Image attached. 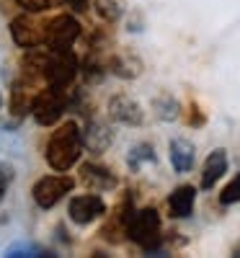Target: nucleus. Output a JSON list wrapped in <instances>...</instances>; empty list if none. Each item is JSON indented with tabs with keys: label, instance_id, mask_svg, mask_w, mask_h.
Wrapping results in <instances>:
<instances>
[{
	"label": "nucleus",
	"instance_id": "f257e3e1",
	"mask_svg": "<svg viewBox=\"0 0 240 258\" xmlns=\"http://www.w3.org/2000/svg\"><path fill=\"white\" fill-rule=\"evenodd\" d=\"M80 150H83L80 129H78L75 121H68V124H62L57 132H52V137L47 142V163H49L52 170L65 173V170H70L78 163Z\"/></svg>",
	"mask_w": 240,
	"mask_h": 258
},
{
	"label": "nucleus",
	"instance_id": "f03ea898",
	"mask_svg": "<svg viewBox=\"0 0 240 258\" xmlns=\"http://www.w3.org/2000/svg\"><path fill=\"white\" fill-rule=\"evenodd\" d=\"M129 235V240L142 245L145 250H158L160 245V214L147 207V209H137L129 214V220H127V230Z\"/></svg>",
	"mask_w": 240,
	"mask_h": 258
},
{
	"label": "nucleus",
	"instance_id": "7ed1b4c3",
	"mask_svg": "<svg viewBox=\"0 0 240 258\" xmlns=\"http://www.w3.org/2000/svg\"><path fill=\"white\" fill-rule=\"evenodd\" d=\"M34 119L41 124V126H52L59 121V116L68 111V96H65L62 88H54V85H49V88L39 91L34 98H31V109Z\"/></svg>",
	"mask_w": 240,
	"mask_h": 258
},
{
	"label": "nucleus",
	"instance_id": "20e7f679",
	"mask_svg": "<svg viewBox=\"0 0 240 258\" xmlns=\"http://www.w3.org/2000/svg\"><path fill=\"white\" fill-rule=\"evenodd\" d=\"M78 70H80L78 57L70 49H54L52 54H47L44 78H47L49 85H54V88H68V85L75 80Z\"/></svg>",
	"mask_w": 240,
	"mask_h": 258
},
{
	"label": "nucleus",
	"instance_id": "39448f33",
	"mask_svg": "<svg viewBox=\"0 0 240 258\" xmlns=\"http://www.w3.org/2000/svg\"><path fill=\"white\" fill-rule=\"evenodd\" d=\"M75 188V181L70 178V176H65V173H59V176H44V178H39L36 183H34V202L41 207V209H52L65 194H70Z\"/></svg>",
	"mask_w": 240,
	"mask_h": 258
},
{
	"label": "nucleus",
	"instance_id": "423d86ee",
	"mask_svg": "<svg viewBox=\"0 0 240 258\" xmlns=\"http://www.w3.org/2000/svg\"><path fill=\"white\" fill-rule=\"evenodd\" d=\"M78 36H80V24L73 16H65V13L54 16L44 26V41L52 49H70Z\"/></svg>",
	"mask_w": 240,
	"mask_h": 258
},
{
	"label": "nucleus",
	"instance_id": "0eeeda50",
	"mask_svg": "<svg viewBox=\"0 0 240 258\" xmlns=\"http://www.w3.org/2000/svg\"><path fill=\"white\" fill-rule=\"evenodd\" d=\"M68 214L70 220L75 225H91L96 220H101L106 214V202L98 197V194H80V197H75L68 207Z\"/></svg>",
	"mask_w": 240,
	"mask_h": 258
},
{
	"label": "nucleus",
	"instance_id": "6e6552de",
	"mask_svg": "<svg viewBox=\"0 0 240 258\" xmlns=\"http://www.w3.org/2000/svg\"><path fill=\"white\" fill-rule=\"evenodd\" d=\"M11 36L18 47L24 49H36L41 41H44V29H39L31 16H18L11 21Z\"/></svg>",
	"mask_w": 240,
	"mask_h": 258
},
{
	"label": "nucleus",
	"instance_id": "1a4fd4ad",
	"mask_svg": "<svg viewBox=\"0 0 240 258\" xmlns=\"http://www.w3.org/2000/svg\"><path fill=\"white\" fill-rule=\"evenodd\" d=\"M194 204H196V188H194V186H189V183H184V186H178V188H173V194L168 197L170 217H176V220L191 217Z\"/></svg>",
	"mask_w": 240,
	"mask_h": 258
},
{
	"label": "nucleus",
	"instance_id": "9d476101",
	"mask_svg": "<svg viewBox=\"0 0 240 258\" xmlns=\"http://www.w3.org/2000/svg\"><path fill=\"white\" fill-rule=\"evenodd\" d=\"M108 114H111V119L122 124H132V126L142 121V109L129 96H114L111 103H108Z\"/></svg>",
	"mask_w": 240,
	"mask_h": 258
},
{
	"label": "nucleus",
	"instance_id": "9b49d317",
	"mask_svg": "<svg viewBox=\"0 0 240 258\" xmlns=\"http://www.w3.org/2000/svg\"><path fill=\"white\" fill-rule=\"evenodd\" d=\"M80 178H83V183H88L96 191H108V188L116 186V176L108 168L96 165V163H85L80 168Z\"/></svg>",
	"mask_w": 240,
	"mask_h": 258
},
{
	"label": "nucleus",
	"instance_id": "f8f14e48",
	"mask_svg": "<svg viewBox=\"0 0 240 258\" xmlns=\"http://www.w3.org/2000/svg\"><path fill=\"white\" fill-rule=\"evenodd\" d=\"M227 173V153L220 147L209 153V158L204 160V168H202V188H212L217 181Z\"/></svg>",
	"mask_w": 240,
	"mask_h": 258
},
{
	"label": "nucleus",
	"instance_id": "ddd939ff",
	"mask_svg": "<svg viewBox=\"0 0 240 258\" xmlns=\"http://www.w3.org/2000/svg\"><path fill=\"white\" fill-rule=\"evenodd\" d=\"M194 153L196 150L189 140H184V137L173 140L170 142V165L176 168L178 173H186V170H191V165H194V158H196Z\"/></svg>",
	"mask_w": 240,
	"mask_h": 258
},
{
	"label": "nucleus",
	"instance_id": "4468645a",
	"mask_svg": "<svg viewBox=\"0 0 240 258\" xmlns=\"http://www.w3.org/2000/svg\"><path fill=\"white\" fill-rule=\"evenodd\" d=\"M80 140H83V147H88L91 153H103L111 145V132L103 124H88L80 132Z\"/></svg>",
	"mask_w": 240,
	"mask_h": 258
},
{
	"label": "nucleus",
	"instance_id": "2eb2a0df",
	"mask_svg": "<svg viewBox=\"0 0 240 258\" xmlns=\"http://www.w3.org/2000/svg\"><path fill=\"white\" fill-rule=\"evenodd\" d=\"M31 109V93L26 88V83H16V88L11 93V111L16 116H24Z\"/></svg>",
	"mask_w": 240,
	"mask_h": 258
},
{
	"label": "nucleus",
	"instance_id": "dca6fc26",
	"mask_svg": "<svg viewBox=\"0 0 240 258\" xmlns=\"http://www.w3.org/2000/svg\"><path fill=\"white\" fill-rule=\"evenodd\" d=\"M240 202V173H235L232 176V181L222 188V194H220V204H225V207H230V204H237Z\"/></svg>",
	"mask_w": 240,
	"mask_h": 258
},
{
	"label": "nucleus",
	"instance_id": "f3484780",
	"mask_svg": "<svg viewBox=\"0 0 240 258\" xmlns=\"http://www.w3.org/2000/svg\"><path fill=\"white\" fill-rule=\"evenodd\" d=\"M111 68L116 75H124V78H135L140 73V62L137 59H127V57H116L111 62Z\"/></svg>",
	"mask_w": 240,
	"mask_h": 258
},
{
	"label": "nucleus",
	"instance_id": "a211bd4d",
	"mask_svg": "<svg viewBox=\"0 0 240 258\" xmlns=\"http://www.w3.org/2000/svg\"><path fill=\"white\" fill-rule=\"evenodd\" d=\"M152 160H155V153H152L150 145H137L129 153V165L132 168H140V163H152Z\"/></svg>",
	"mask_w": 240,
	"mask_h": 258
},
{
	"label": "nucleus",
	"instance_id": "6ab92c4d",
	"mask_svg": "<svg viewBox=\"0 0 240 258\" xmlns=\"http://www.w3.org/2000/svg\"><path fill=\"white\" fill-rule=\"evenodd\" d=\"M6 255H47V250L39 245H29V243H16L6 250Z\"/></svg>",
	"mask_w": 240,
	"mask_h": 258
},
{
	"label": "nucleus",
	"instance_id": "aec40b11",
	"mask_svg": "<svg viewBox=\"0 0 240 258\" xmlns=\"http://www.w3.org/2000/svg\"><path fill=\"white\" fill-rule=\"evenodd\" d=\"M11 181H13V168H11L8 163H0V202H3Z\"/></svg>",
	"mask_w": 240,
	"mask_h": 258
},
{
	"label": "nucleus",
	"instance_id": "412c9836",
	"mask_svg": "<svg viewBox=\"0 0 240 258\" xmlns=\"http://www.w3.org/2000/svg\"><path fill=\"white\" fill-rule=\"evenodd\" d=\"M98 13L103 16V18H108V21H114V18H119V6L114 3V0H98Z\"/></svg>",
	"mask_w": 240,
	"mask_h": 258
},
{
	"label": "nucleus",
	"instance_id": "4be33fe9",
	"mask_svg": "<svg viewBox=\"0 0 240 258\" xmlns=\"http://www.w3.org/2000/svg\"><path fill=\"white\" fill-rule=\"evenodd\" d=\"M16 3L29 13H41V11L49 8V0H16Z\"/></svg>",
	"mask_w": 240,
	"mask_h": 258
},
{
	"label": "nucleus",
	"instance_id": "5701e85b",
	"mask_svg": "<svg viewBox=\"0 0 240 258\" xmlns=\"http://www.w3.org/2000/svg\"><path fill=\"white\" fill-rule=\"evenodd\" d=\"M235 255H237V258H240V245H237V248H235Z\"/></svg>",
	"mask_w": 240,
	"mask_h": 258
}]
</instances>
